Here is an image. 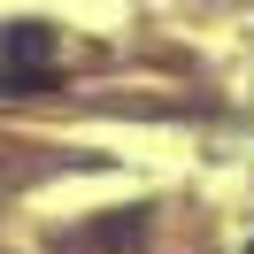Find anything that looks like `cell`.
Returning a JSON list of instances; mask_svg holds the SVG:
<instances>
[{"instance_id": "1", "label": "cell", "mask_w": 254, "mask_h": 254, "mask_svg": "<svg viewBox=\"0 0 254 254\" xmlns=\"http://www.w3.org/2000/svg\"><path fill=\"white\" fill-rule=\"evenodd\" d=\"M47 62H54V31L47 23H8V31H0V69L47 77Z\"/></svg>"}, {"instance_id": "2", "label": "cell", "mask_w": 254, "mask_h": 254, "mask_svg": "<svg viewBox=\"0 0 254 254\" xmlns=\"http://www.w3.org/2000/svg\"><path fill=\"white\" fill-rule=\"evenodd\" d=\"M247 254H254V247H247Z\"/></svg>"}]
</instances>
